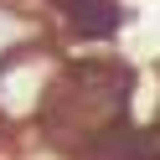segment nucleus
<instances>
[{
    "label": "nucleus",
    "instance_id": "nucleus-1",
    "mask_svg": "<svg viewBox=\"0 0 160 160\" xmlns=\"http://www.w3.org/2000/svg\"><path fill=\"white\" fill-rule=\"evenodd\" d=\"M67 11H72V21L83 26V31H93V36H103V31L119 26V16H114L108 0H67Z\"/></svg>",
    "mask_w": 160,
    "mask_h": 160
}]
</instances>
